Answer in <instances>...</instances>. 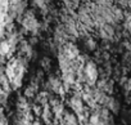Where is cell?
<instances>
[{
	"mask_svg": "<svg viewBox=\"0 0 131 125\" xmlns=\"http://www.w3.org/2000/svg\"><path fill=\"white\" fill-rule=\"evenodd\" d=\"M82 72H84V80L88 84L93 85V84L96 83V80L99 78V71H98L96 65L94 63L93 61L85 62L84 66H82Z\"/></svg>",
	"mask_w": 131,
	"mask_h": 125,
	"instance_id": "obj_1",
	"label": "cell"
},
{
	"mask_svg": "<svg viewBox=\"0 0 131 125\" xmlns=\"http://www.w3.org/2000/svg\"><path fill=\"white\" fill-rule=\"evenodd\" d=\"M22 26L28 31H36L39 28V22H37V20H36V17L34 16L32 12L26 13V16L22 21Z\"/></svg>",
	"mask_w": 131,
	"mask_h": 125,
	"instance_id": "obj_2",
	"label": "cell"
},
{
	"mask_svg": "<svg viewBox=\"0 0 131 125\" xmlns=\"http://www.w3.org/2000/svg\"><path fill=\"white\" fill-rule=\"evenodd\" d=\"M48 85L51 90L57 92V93H60V94H64V89H63V84H62V80L57 76H50L49 78V81H48Z\"/></svg>",
	"mask_w": 131,
	"mask_h": 125,
	"instance_id": "obj_3",
	"label": "cell"
},
{
	"mask_svg": "<svg viewBox=\"0 0 131 125\" xmlns=\"http://www.w3.org/2000/svg\"><path fill=\"white\" fill-rule=\"evenodd\" d=\"M70 106L72 108V111L75 113H80L84 108H85V104H84V101L80 95H73L70 101Z\"/></svg>",
	"mask_w": 131,
	"mask_h": 125,
	"instance_id": "obj_4",
	"label": "cell"
},
{
	"mask_svg": "<svg viewBox=\"0 0 131 125\" xmlns=\"http://www.w3.org/2000/svg\"><path fill=\"white\" fill-rule=\"evenodd\" d=\"M104 106H105L111 112H114V113H117V112H118V108H119L118 101H117L116 98L108 97V95H107V99H105V102H104Z\"/></svg>",
	"mask_w": 131,
	"mask_h": 125,
	"instance_id": "obj_5",
	"label": "cell"
},
{
	"mask_svg": "<svg viewBox=\"0 0 131 125\" xmlns=\"http://www.w3.org/2000/svg\"><path fill=\"white\" fill-rule=\"evenodd\" d=\"M63 122L64 124H77L79 120H77V116L75 115V112H70V111H63Z\"/></svg>",
	"mask_w": 131,
	"mask_h": 125,
	"instance_id": "obj_6",
	"label": "cell"
},
{
	"mask_svg": "<svg viewBox=\"0 0 131 125\" xmlns=\"http://www.w3.org/2000/svg\"><path fill=\"white\" fill-rule=\"evenodd\" d=\"M113 34H114L113 27H112L109 23L102 25V27H100V36H102L103 39H111V37L113 36Z\"/></svg>",
	"mask_w": 131,
	"mask_h": 125,
	"instance_id": "obj_7",
	"label": "cell"
},
{
	"mask_svg": "<svg viewBox=\"0 0 131 125\" xmlns=\"http://www.w3.org/2000/svg\"><path fill=\"white\" fill-rule=\"evenodd\" d=\"M17 107H18L22 112H27V111L30 110V103H28L27 98H26V97H21V98L18 99V102H17Z\"/></svg>",
	"mask_w": 131,
	"mask_h": 125,
	"instance_id": "obj_8",
	"label": "cell"
},
{
	"mask_svg": "<svg viewBox=\"0 0 131 125\" xmlns=\"http://www.w3.org/2000/svg\"><path fill=\"white\" fill-rule=\"evenodd\" d=\"M10 46H12V44L8 40L0 41V55H7L10 52Z\"/></svg>",
	"mask_w": 131,
	"mask_h": 125,
	"instance_id": "obj_9",
	"label": "cell"
},
{
	"mask_svg": "<svg viewBox=\"0 0 131 125\" xmlns=\"http://www.w3.org/2000/svg\"><path fill=\"white\" fill-rule=\"evenodd\" d=\"M36 99H37V103L39 104L44 106V104H46L49 102L50 98H49V94L46 92H42V93H36Z\"/></svg>",
	"mask_w": 131,
	"mask_h": 125,
	"instance_id": "obj_10",
	"label": "cell"
},
{
	"mask_svg": "<svg viewBox=\"0 0 131 125\" xmlns=\"http://www.w3.org/2000/svg\"><path fill=\"white\" fill-rule=\"evenodd\" d=\"M36 93H37V84H36V83L31 84V85L26 89V92H25V94H26L27 98H32V97H35Z\"/></svg>",
	"mask_w": 131,
	"mask_h": 125,
	"instance_id": "obj_11",
	"label": "cell"
},
{
	"mask_svg": "<svg viewBox=\"0 0 131 125\" xmlns=\"http://www.w3.org/2000/svg\"><path fill=\"white\" fill-rule=\"evenodd\" d=\"M86 46H88L90 50H94V49L96 48V41H95L93 37H89V39L86 40Z\"/></svg>",
	"mask_w": 131,
	"mask_h": 125,
	"instance_id": "obj_12",
	"label": "cell"
},
{
	"mask_svg": "<svg viewBox=\"0 0 131 125\" xmlns=\"http://www.w3.org/2000/svg\"><path fill=\"white\" fill-rule=\"evenodd\" d=\"M32 108H34L35 115H41V111H42V106L41 104H35Z\"/></svg>",
	"mask_w": 131,
	"mask_h": 125,
	"instance_id": "obj_13",
	"label": "cell"
},
{
	"mask_svg": "<svg viewBox=\"0 0 131 125\" xmlns=\"http://www.w3.org/2000/svg\"><path fill=\"white\" fill-rule=\"evenodd\" d=\"M41 66H42V69H49V66H50V61L48 59V58H44L42 59V62H41Z\"/></svg>",
	"mask_w": 131,
	"mask_h": 125,
	"instance_id": "obj_14",
	"label": "cell"
},
{
	"mask_svg": "<svg viewBox=\"0 0 131 125\" xmlns=\"http://www.w3.org/2000/svg\"><path fill=\"white\" fill-rule=\"evenodd\" d=\"M2 36H3V27L0 26V37H2Z\"/></svg>",
	"mask_w": 131,
	"mask_h": 125,
	"instance_id": "obj_15",
	"label": "cell"
}]
</instances>
